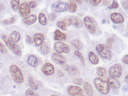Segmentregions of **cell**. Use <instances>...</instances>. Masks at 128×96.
<instances>
[{
	"label": "cell",
	"instance_id": "cell-1",
	"mask_svg": "<svg viewBox=\"0 0 128 96\" xmlns=\"http://www.w3.org/2000/svg\"><path fill=\"white\" fill-rule=\"evenodd\" d=\"M94 84L97 90L102 94H107L110 91V86L108 82L100 78H95Z\"/></svg>",
	"mask_w": 128,
	"mask_h": 96
},
{
	"label": "cell",
	"instance_id": "cell-2",
	"mask_svg": "<svg viewBox=\"0 0 128 96\" xmlns=\"http://www.w3.org/2000/svg\"><path fill=\"white\" fill-rule=\"evenodd\" d=\"M96 50L99 55L102 58L110 60L112 58V53L109 48L102 44H97Z\"/></svg>",
	"mask_w": 128,
	"mask_h": 96
},
{
	"label": "cell",
	"instance_id": "cell-3",
	"mask_svg": "<svg viewBox=\"0 0 128 96\" xmlns=\"http://www.w3.org/2000/svg\"><path fill=\"white\" fill-rule=\"evenodd\" d=\"M10 70L15 82L22 83L24 82V76L21 70L17 65L15 64L11 65L10 68Z\"/></svg>",
	"mask_w": 128,
	"mask_h": 96
},
{
	"label": "cell",
	"instance_id": "cell-4",
	"mask_svg": "<svg viewBox=\"0 0 128 96\" xmlns=\"http://www.w3.org/2000/svg\"><path fill=\"white\" fill-rule=\"evenodd\" d=\"M122 72V68L120 64L117 63L114 64L109 70V74L111 77L120 78Z\"/></svg>",
	"mask_w": 128,
	"mask_h": 96
},
{
	"label": "cell",
	"instance_id": "cell-5",
	"mask_svg": "<svg viewBox=\"0 0 128 96\" xmlns=\"http://www.w3.org/2000/svg\"><path fill=\"white\" fill-rule=\"evenodd\" d=\"M54 48L58 53H68L71 50L69 46L61 42H55L54 45Z\"/></svg>",
	"mask_w": 128,
	"mask_h": 96
},
{
	"label": "cell",
	"instance_id": "cell-6",
	"mask_svg": "<svg viewBox=\"0 0 128 96\" xmlns=\"http://www.w3.org/2000/svg\"><path fill=\"white\" fill-rule=\"evenodd\" d=\"M52 7L54 8V11L57 12H61L66 11L70 8L67 3L64 2L58 1L55 4H52Z\"/></svg>",
	"mask_w": 128,
	"mask_h": 96
},
{
	"label": "cell",
	"instance_id": "cell-7",
	"mask_svg": "<svg viewBox=\"0 0 128 96\" xmlns=\"http://www.w3.org/2000/svg\"><path fill=\"white\" fill-rule=\"evenodd\" d=\"M84 22L90 34H94L96 33V29L92 19L89 16H86L84 18Z\"/></svg>",
	"mask_w": 128,
	"mask_h": 96
},
{
	"label": "cell",
	"instance_id": "cell-8",
	"mask_svg": "<svg viewBox=\"0 0 128 96\" xmlns=\"http://www.w3.org/2000/svg\"><path fill=\"white\" fill-rule=\"evenodd\" d=\"M42 72L46 76H51L54 72V65L50 63H46L42 66Z\"/></svg>",
	"mask_w": 128,
	"mask_h": 96
},
{
	"label": "cell",
	"instance_id": "cell-9",
	"mask_svg": "<svg viewBox=\"0 0 128 96\" xmlns=\"http://www.w3.org/2000/svg\"><path fill=\"white\" fill-rule=\"evenodd\" d=\"M19 8V14L22 17L25 18L28 16L31 12V10L29 5L26 3L22 4Z\"/></svg>",
	"mask_w": 128,
	"mask_h": 96
},
{
	"label": "cell",
	"instance_id": "cell-10",
	"mask_svg": "<svg viewBox=\"0 0 128 96\" xmlns=\"http://www.w3.org/2000/svg\"><path fill=\"white\" fill-rule=\"evenodd\" d=\"M67 92L71 95H77L82 94L83 90L80 87L76 86L71 85L67 89Z\"/></svg>",
	"mask_w": 128,
	"mask_h": 96
},
{
	"label": "cell",
	"instance_id": "cell-11",
	"mask_svg": "<svg viewBox=\"0 0 128 96\" xmlns=\"http://www.w3.org/2000/svg\"><path fill=\"white\" fill-rule=\"evenodd\" d=\"M110 18L113 22L114 24H120L124 22L123 16L121 14L119 13L114 12L112 14Z\"/></svg>",
	"mask_w": 128,
	"mask_h": 96
},
{
	"label": "cell",
	"instance_id": "cell-12",
	"mask_svg": "<svg viewBox=\"0 0 128 96\" xmlns=\"http://www.w3.org/2000/svg\"><path fill=\"white\" fill-rule=\"evenodd\" d=\"M72 24L77 28H81L84 26L83 21L79 17L76 16H72L70 17Z\"/></svg>",
	"mask_w": 128,
	"mask_h": 96
},
{
	"label": "cell",
	"instance_id": "cell-13",
	"mask_svg": "<svg viewBox=\"0 0 128 96\" xmlns=\"http://www.w3.org/2000/svg\"><path fill=\"white\" fill-rule=\"evenodd\" d=\"M51 58L54 62L60 65L66 62V59L63 56L56 52H54L52 54Z\"/></svg>",
	"mask_w": 128,
	"mask_h": 96
},
{
	"label": "cell",
	"instance_id": "cell-14",
	"mask_svg": "<svg viewBox=\"0 0 128 96\" xmlns=\"http://www.w3.org/2000/svg\"><path fill=\"white\" fill-rule=\"evenodd\" d=\"M108 82L110 86L114 89H118L120 87V82L114 77H110L108 79Z\"/></svg>",
	"mask_w": 128,
	"mask_h": 96
},
{
	"label": "cell",
	"instance_id": "cell-15",
	"mask_svg": "<svg viewBox=\"0 0 128 96\" xmlns=\"http://www.w3.org/2000/svg\"><path fill=\"white\" fill-rule=\"evenodd\" d=\"M10 48L14 54L18 56H20L22 54L21 50L19 46L14 42L9 39Z\"/></svg>",
	"mask_w": 128,
	"mask_h": 96
},
{
	"label": "cell",
	"instance_id": "cell-16",
	"mask_svg": "<svg viewBox=\"0 0 128 96\" xmlns=\"http://www.w3.org/2000/svg\"><path fill=\"white\" fill-rule=\"evenodd\" d=\"M34 40L36 46H40L44 42V37L42 34L37 33L35 34L33 36Z\"/></svg>",
	"mask_w": 128,
	"mask_h": 96
},
{
	"label": "cell",
	"instance_id": "cell-17",
	"mask_svg": "<svg viewBox=\"0 0 128 96\" xmlns=\"http://www.w3.org/2000/svg\"><path fill=\"white\" fill-rule=\"evenodd\" d=\"M27 62L30 66L34 68L37 67L38 64V58L36 56L33 55H30L28 56Z\"/></svg>",
	"mask_w": 128,
	"mask_h": 96
},
{
	"label": "cell",
	"instance_id": "cell-18",
	"mask_svg": "<svg viewBox=\"0 0 128 96\" xmlns=\"http://www.w3.org/2000/svg\"><path fill=\"white\" fill-rule=\"evenodd\" d=\"M37 20V16L34 14H32L28 17H25L22 20L24 23L26 24L30 25L36 22Z\"/></svg>",
	"mask_w": 128,
	"mask_h": 96
},
{
	"label": "cell",
	"instance_id": "cell-19",
	"mask_svg": "<svg viewBox=\"0 0 128 96\" xmlns=\"http://www.w3.org/2000/svg\"><path fill=\"white\" fill-rule=\"evenodd\" d=\"M54 39L55 40H65L66 39V34L57 29L54 32Z\"/></svg>",
	"mask_w": 128,
	"mask_h": 96
},
{
	"label": "cell",
	"instance_id": "cell-20",
	"mask_svg": "<svg viewBox=\"0 0 128 96\" xmlns=\"http://www.w3.org/2000/svg\"><path fill=\"white\" fill-rule=\"evenodd\" d=\"M89 60L92 64L96 65L98 64L99 59L97 56L92 52H90L88 55Z\"/></svg>",
	"mask_w": 128,
	"mask_h": 96
},
{
	"label": "cell",
	"instance_id": "cell-21",
	"mask_svg": "<svg viewBox=\"0 0 128 96\" xmlns=\"http://www.w3.org/2000/svg\"><path fill=\"white\" fill-rule=\"evenodd\" d=\"M69 73L72 76H78L80 74V72L78 67L74 65H72L70 67Z\"/></svg>",
	"mask_w": 128,
	"mask_h": 96
},
{
	"label": "cell",
	"instance_id": "cell-22",
	"mask_svg": "<svg viewBox=\"0 0 128 96\" xmlns=\"http://www.w3.org/2000/svg\"><path fill=\"white\" fill-rule=\"evenodd\" d=\"M84 90L88 96H91L93 94V90L91 85L88 82H85L83 84Z\"/></svg>",
	"mask_w": 128,
	"mask_h": 96
},
{
	"label": "cell",
	"instance_id": "cell-23",
	"mask_svg": "<svg viewBox=\"0 0 128 96\" xmlns=\"http://www.w3.org/2000/svg\"><path fill=\"white\" fill-rule=\"evenodd\" d=\"M20 39V34L18 32L15 31H13L10 36L9 39L16 43L18 42Z\"/></svg>",
	"mask_w": 128,
	"mask_h": 96
},
{
	"label": "cell",
	"instance_id": "cell-24",
	"mask_svg": "<svg viewBox=\"0 0 128 96\" xmlns=\"http://www.w3.org/2000/svg\"><path fill=\"white\" fill-rule=\"evenodd\" d=\"M40 50L44 54H48L49 53L50 51V47L48 42H43L41 45Z\"/></svg>",
	"mask_w": 128,
	"mask_h": 96
},
{
	"label": "cell",
	"instance_id": "cell-25",
	"mask_svg": "<svg viewBox=\"0 0 128 96\" xmlns=\"http://www.w3.org/2000/svg\"><path fill=\"white\" fill-rule=\"evenodd\" d=\"M106 70L102 67H98L96 68V74L99 78H104L106 75Z\"/></svg>",
	"mask_w": 128,
	"mask_h": 96
},
{
	"label": "cell",
	"instance_id": "cell-26",
	"mask_svg": "<svg viewBox=\"0 0 128 96\" xmlns=\"http://www.w3.org/2000/svg\"><path fill=\"white\" fill-rule=\"evenodd\" d=\"M38 21L39 23L42 25H46L48 24V19L46 15L42 13L39 14Z\"/></svg>",
	"mask_w": 128,
	"mask_h": 96
},
{
	"label": "cell",
	"instance_id": "cell-27",
	"mask_svg": "<svg viewBox=\"0 0 128 96\" xmlns=\"http://www.w3.org/2000/svg\"><path fill=\"white\" fill-rule=\"evenodd\" d=\"M29 84L31 89L34 90H37L39 88V86L38 84L35 82L32 76H30L29 78Z\"/></svg>",
	"mask_w": 128,
	"mask_h": 96
},
{
	"label": "cell",
	"instance_id": "cell-28",
	"mask_svg": "<svg viewBox=\"0 0 128 96\" xmlns=\"http://www.w3.org/2000/svg\"><path fill=\"white\" fill-rule=\"evenodd\" d=\"M72 44L78 50H81L82 49V44L80 41L78 39H74L72 41Z\"/></svg>",
	"mask_w": 128,
	"mask_h": 96
},
{
	"label": "cell",
	"instance_id": "cell-29",
	"mask_svg": "<svg viewBox=\"0 0 128 96\" xmlns=\"http://www.w3.org/2000/svg\"><path fill=\"white\" fill-rule=\"evenodd\" d=\"M19 0H12L10 2V4L12 8L14 10H18L19 9L20 5Z\"/></svg>",
	"mask_w": 128,
	"mask_h": 96
},
{
	"label": "cell",
	"instance_id": "cell-30",
	"mask_svg": "<svg viewBox=\"0 0 128 96\" xmlns=\"http://www.w3.org/2000/svg\"><path fill=\"white\" fill-rule=\"evenodd\" d=\"M74 54L78 57L79 59H80V61L81 63L82 64L83 66H84L85 65V60H84V56L82 55V53L78 50H76L75 51Z\"/></svg>",
	"mask_w": 128,
	"mask_h": 96
},
{
	"label": "cell",
	"instance_id": "cell-31",
	"mask_svg": "<svg viewBox=\"0 0 128 96\" xmlns=\"http://www.w3.org/2000/svg\"><path fill=\"white\" fill-rule=\"evenodd\" d=\"M77 10V4L75 0L70 1V10L72 13H74Z\"/></svg>",
	"mask_w": 128,
	"mask_h": 96
},
{
	"label": "cell",
	"instance_id": "cell-32",
	"mask_svg": "<svg viewBox=\"0 0 128 96\" xmlns=\"http://www.w3.org/2000/svg\"><path fill=\"white\" fill-rule=\"evenodd\" d=\"M16 21V19L14 16H12L9 19H5L3 20L2 22L6 25H9L14 24Z\"/></svg>",
	"mask_w": 128,
	"mask_h": 96
},
{
	"label": "cell",
	"instance_id": "cell-33",
	"mask_svg": "<svg viewBox=\"0 0 128 96\" xmlns=\"http://www.w3.org/2000/svg\"><path fill=\"white\" fill-rule=\"evenodd\" d=\"M25 96H40L31 88H29L26 90L25 93Z\"/></svg>",
	"mask_w": 128,
	"mask_h": 96
},
{
	"label": "cell",
	"instance_id": "cell-34",
	"mask_svg": "<svg viewBox=\"0 0 128 96\" xmlns=\"http://www.w3.org/2000/svg\"><path fill=\"white\" fill-rule=\"evenodd\" d=\"M73 82L74 84L79 86H82L84 82V80L82 78H75L73 79Z\"/></svg>",
	"mask_w": 128,
	"mask_h": 96
},
{
	"label": "cell",
	"instance_id": "cell-35",
	"mask_svg": "<svg viewBox=\"0 0 128 96\" xmlns=\"http://www.w3.org/2000/svg\"><path fill=\"white\" fill-rule=\"evenodd\" d=\"M25 40L26 43L29 45H31L33 43V40L31 37L28 35H26L25 36Z\"/></svg>",
	"mask_w": 128,
	"mask_h": 96
},
{
	"label": "cell",
	"instance_id": "cell-36",
	"mask_svg": "<svg viewBox=\"0 0 128 96\" xmlns=\"http://www.w3.org/2000/svg\"><path fill=\"white\" fill-rule=\"evenodd\" d=\"M119 4L117 1L115 0H113V3L111 5L108 6V8L109 9H116L119 7Z\"/></svg>",
	"mask_w": 128,
	"mask_h": 96
},
{
	"label": "cell",
	"instance_id": "cell-37",
	"mask_svg": "<svg viewBox=\"0 0 128 96\" xmlns=\"http://www.w3.org/2000/svg\"><path fill=\"white\" fill-rule=\"evenodd\" d=\"M62 22L66 27L70 26L72 24V22L70 18L64 19Z\"/></svg>",
	"mask_w": 128,
	"mask_h": 96
},
{
	"label": "cell",
	"instance_id": "cell-38",
	"mask_svg": "<svg viewBox=\"0 0 128 96\" xmlns=\"http://www.w3.org/2000/svg\"><path fill=\"white\" fill-rule=\"evenodd\" d=\"M56 25L60 28L63 30L66 31L67 30V28L64 24L61 21H58L57 22Z\"/></svg>",
	"mask_w": 128,
	"mask_h": 96
},
{
	"label": "cell",
	"instance_id": "cell-39",
	"mask_svg": "<svg viewBox=\"0 0 128 96\" xmlns=\"http://www.w3.org/2000/svg\"><path fill=\"white\" fill-rule=\"evenodd\" d=\"M0 52L2 53H6L7 52V50L6 46L1 42H0Z\"/></svg>",
	"mask_w": 128,
	"mask_h": 96
},
{
	"label": "cell",
	"instance_id": "cell-40",
	"mask_svg": "<svg viewBox=\"0 0 128 96\" xmlns=\"http://www.w3.org/2000/svg\"><path fill=\"white\" fill-rule=\"evenodd\" d=\"M2 37L6 45V46H7L9 48H10V45L9 43V39H8L6 35H4H4H3Z\"/></svg>",
	"mask_w": 128,
	"mask_h": 96
},
{
	"label": "cell",
	"instance_id": "cell-41",
	"mask_svg": "<svg viewBox=\"0 0 128 96\" xmlns=\"http://www.w3.org/2000/svg\"><path fill=\"white\" fill-rule=\"evenodd\" d=\"M128 1L127 0H122L121 1V5L123 8L125 10H127L128 9Z\"/></svg>",
	"mask_w": 128,
	"mask_h": 96
},
{
	"label": "cell",
	"instance_id": "cell-42",
	"mask_svg": "<svg viewBox=\"0 0 128 96\" xmlns=\"http://www.w3.org/2000/svg\"><path fill=\"white\" fill-rule=\"evenodd\" d=\"M37 5H38V4L36 1H32L30 3V6L31 8H35L37 6Z\"/></svg>",
	"mask_w": 128,
	"mask_h": 96
},
{
	"label": "cell",
	"instance_id": "cell-43",
	"mask_svg": "<svg viewBox=\"0 0 128 96\" xmlns=\"http://www.w3.org/2000/svg\"><path fill=\"white\" fill-rule=\"evenodd\" d=\"M61 65L62 66V67L64 70H66V71H68L69 70L70 67L69 65L66 64V62H65Z\"/></svg>",
	"mask_w": 128,
	"mask_h": 96
},
{
	"label": "cell",
	"instance_id": "cell-44",
	"mask_svg": "<svg viewBox=\"0 0 128 96\" xmlns=\"http://www.w3.org/2000/svg\"><path fill=\"white\" fill-rule=\"evenodd\" d=\"M90 4L94 6H96L98 5L101 2V0H90Z\"/></svg>",
	"mask_w": 128,
	"mask_h": 96
},
{
	"label": "cell",
	"instance_id": "cell-45",
	"mask_svg": "<svg viewBox=\"0 0 128 96\" xmlns=\"http://www.w3.org/2000/svg\"><path fill=\"white\" fill-rule=\"evenodd\" d=\"M56 18V16L54 14L51 13L48 16V19L50 21H54L55 20Z\"/></svg>",
	"mask_w": 128,
	"mask_h": 96
},
{
	"label": "cell",
	"instance_id": "cell-46",
	"mask_svg": "<svg viewBox=\"0 0 128 96\" xmlns=\"http://www.w3.org/2000/svg\"><path fill=\"white\" fill-rule=\"evenodd\" d=\"M128 54L124 56L122 58V61L123 63H125V64H128Z\"/></svg>",
	"mask_w": 128,
	"mask_h": 96
},
{
	"label": "cell",
	"instance_id": "cell-47",
	"mask_svg": "<svg viewBox=\"0 0 128 96\" xmlns=\"http://www.w3.org/2000/svg\"><path fill=\"white\" fill-rule=\"evenodd\" d=\"M111 0H103L102 1V3L103 5L105 6H107L111 4Z\"/></svg>",
	"mask_w": 128,
	"mask_h": 96
},
{
	"label": "cell",
	"instance_id": "cell-48",
	"mask_svg": "<svg viewBox=\"0 0 128 96\" xmlns=\"http://www.w3.org/2000/svg\"><path fill=\"white\" fill-rule=\"evenodd\" d=\"M57 73L58 74V76H59L60 77H62L64 76V74L62 70H58Z\"/></svg>",
	"mask_w": 128,
	"mask_h": 96
},
{
	"label": "cell",
	"instance_id": "cell-49",
	"mask_svg": "<svg viewBox=\"0 0 128 96\" xmlns=\"http://www.w3.org/2000/svg\"><path fill=\"white\" fill-rule=\"evenodd\" d=\"M106 45L107 46H106L108 47V48H112V43L111 42H110L107 40V42H106Z\"/></svg>",
	"mask_w": 128,
	"mask_h": 96
},
{
	"label": "cell",
	"instance_id": "cell-50",
	"mask_svg": "<svg viewBox=\"0 0 128 96\" xmlns=\"http://www.w3.org/2000/svg\"><path fill=\"white\" fill-rule=\"evenodd\" d=\"M5 10V6L2 3H0V13L2 12Z\"/></svg>",
	"mask_w": 128,
	"mask_h": 96
},
{
	"label": "cell",
	"instance_id": "cell-51",
	"mask_svg": "<svg viewBox=\"0 0 128 96\" xmlns=\"http://www.w3.org/2000/svg\"><path fill=\"white\" fill-rule=\"evenodd\" d=\"M107 40L112 43L113 42H114V39L112 37H109L108 38V39H107Z\"/></svg>",
	"mask_w": 128,
	"mask_h": 96
},
{
	"label": "cell",
	"instance_id": "cell-52",
	"mask_svg": "<svg viewBox=\"0 0 128 96\" xmlns=\"http://www.w3.org/2000/svg\"><path fill=\"white\" fill-rule=\"evenodd\" d=\"M128 75H127V76H126V78H125V81H126V83H127V82H128Z\"/></svg>",
	"mask_w": 128,
	"mask_h": 96
},
{
	"label": "cell",
	"instance_id": "cell-53",
	"mask_svg": "<svg viewBox=\"0 0 128 96\" xmlns=\"http://www.w3.org/2000/svg\"><path fill=\"white\" fill-rule=\"evenodd\" d=\"M76 2H78V4H81L82 3V0H77L76 1Z\"/></svg>",
	"mask_w": 128,
	"mask_h": 96
},
{
	"label": "cell",
	"instance_id": "cell-54",
	"mask_svg": "<svg viewBox=\"0 0 128 96\" xmlns=\"http://www.w3.org/2000/svg\"><path fill=\"white\" fill-rule=\"evenodd\" d=\"M106 21L105 20L103 19L102 21V24H104L106 23Z\"/></svg>",
	"mask_w": 128,
	"mask_h": 96
},
{
	"label": "cell",
	"instance_id": "cell-55",
	"mask_svg": "<svg viewBox=\"0 0 128 96\" xmlns=\"http://www.w3.org/2000/svg\"><path fill=\"white\" fill-rule=\"evenodd\" d=\"M84 96L83 94H78V96Z\"/></svg>",
	"mask_w": 128,
	"mask_h": 96
},
{
	"label": "cell",
	"instance_id": "cell-56",
	"mask_svg": "<svg viewBox=\"0 0 128 96\" xmlns=\"http://www.w3.org/2000/svg\"><path fill=\"white\" fill-rule=\"evenodd\" d=\"M50 96H59L57 95H56V94H52V95H51Z\"/></svg>",
	"mask_w": 128,
	"mask_h": 96
},
{
	"label": "cell",
	"instance_id": "cell-57",
	"mask_svg": "<svg viewBox=\"0 0 128 96\" xmlns=\"http://www.w3.org/2000/svg\"><path fill=\"white\" fill-rule=\"evenodd\" d=\"M84 2H89V1H88V0H84Z\"/></svg>",
	"mask_w": 128,
	"mask_h": 96
},
{
	"label": "cell",
	"instance_id": "cell-58",
	"mask_svg": "<svg viewBox=\"0 0 128 96\" xmlns=\"http://www.w3.org/2000/svg\"></svg>",
	"mask_w": 128,
	"mask_h": 96
},
{
	"label": "cell",
	"instance_id": "cell-59",
	"mask_svg": "<svg viewBox=\"0 0 128 96\" xmlns=\"http://www.w3.org/2000/svg\"></svg>",
	"mask_w": 128,
	"mask_h": 96
}]
</instances>
